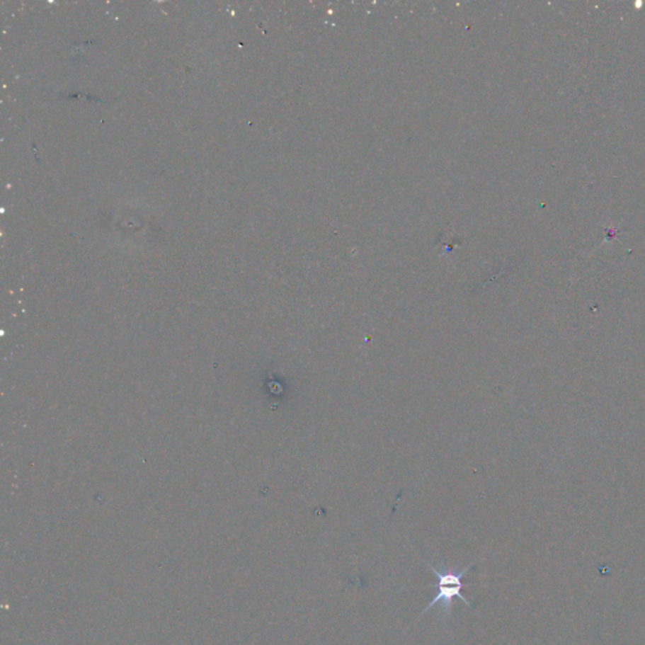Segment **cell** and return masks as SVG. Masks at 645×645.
<instances>
[{
    "label": "cell",
    "mask_w": 645,
    "mask_h": 645,
    "mask_svg": "<svg viewBox=\"0 0 645 645\" xmlns=\"http://www.w3.org/2000/svg\"><path fill=\"white\" fill-rule=\"evenodd\" d=\"M426 564H428V569L434 572L435 577L438 578V583L434 585V588L438 590V594L435 596L434 600L425 607V610L423 611V615L425 612H428V610H431L435 606H438V604H441L440 605L441 610L440 611H441L444 619L447 620L451 615L454 598H459V599L465 603V605L473 609V604L462 595V588L464 586L462 580L465 576V573L473 567V564L467 566L462 571L449 570V569H445V567L435 569L434 566L430 565L428 562H426Z\"/></svg>",
    "instance_id": "6da1fadb"
}]
</instances>
